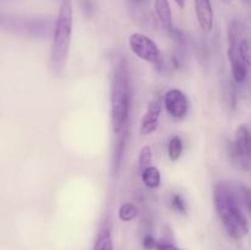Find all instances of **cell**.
<instances>
[{
    "label": "cell",
    "instance_id": "obj_15",
    "mask_svg": "<svg viewBox=\"0 0 251 250\" xmlns=\"http://www.w3.org/2000/svg\"><path fill=\"white\" fill-rule=\"evenodd\" d=\"M230 65H232V75L235 82L238 83L244 82V81L247 80L249 66H247L243 63H232Z\"/></svg>",
    "mask_w": 251,
    "mask_h": 250
},
{
    "label": "cell",
    "instance_id": "obj_20",
    "mask_svg": "<svg viewBox=\"0 0 251 250\" xmlns=\"http://www.w3.org/2000/svg\"><path fill=\"white\" fill-rule=\"evenodd\" d=\"M174 1L176 2V5H178L180 9H184V6H185V1L186 0H174Z\"/></svg>",
    "mask_w": 251,
    "mask_h": 250
},
{
    "label": "cell",
    "instance_id": "obj_1",
    "mask_svg": "<svg viewBox=\"0 0 251 250\" xmlns=\"http://www.w3.org/2000/svg\"><path fill=\"white\" fill-rule=\"evenodd\" d=\"M213 202L226 232L232 239L240 240L249 233V221L244 212L250 211V193L243 185L218 183L213 186Z\"/></svg>",
    "mask_w": 251,
    "mask_h": 250
},
{
    "label": "cell",
    "instance_id": "obj_3",
    "mask_svg": "<svg viewBox=\"0 0 251 250\" xmlns=\"http://www.w3.org/2000/svg\"><path fill=\"white\" fill-rule=\"evenodd\" d=\"M130 81L126 64L120 60L115 66L110 92V118L114 134H119L126 124L130 110Z\"/></svg>",
    "mask_w": 251,
    "mask_h": 250
},
{
    "label": "cell",
    "instance_id": "obj_17",
    "mask_svg": "<svg viewBox=\"0 0 251 250\" xmlns=\"http://www.w3.org/2000/svg\"><path fill=\"white\" fill-rule=\"evenodd\" d=\"M172 205H173L174 210L183 213L186 212V207H185V203H184L183 198H181L180 195H178V194H176V195L172 198Z\"/></svg>",
    "mask_w": 251,
    "mask_h": 250
},
{
    "label": "cell",
    "instance_id": "obj_12",
    "mask_svg": "<svg viewBox=\"0 0 251 250\" xmlns=\"http://www.w3.org/2000/svg\"><path fill=\"white\" fill-rule=\"evenodd\" d=\"M93 250H114V248H113L112 234H110L109 228L104 227L100 230L97 238H96Z\"/></svg>",
    "mask_w": 251,
    "mask_h": 250
},
{
    "label": "cell",
    "instance_id": "obj_14",
    "mask_svg": "<svg viewBox=\"0 0 251 250\" xmlns=\"http://www.w3.org/2000/svg\"><path fill=\"white\" fill-rule=\"evenodd\" d=\"M183 153V142L180 137L174 136L172 137L168 144V156L171 161H178Z\"/></svg>",
    "mask_w": 251,
    "mask_h": 250
},
{
    "label": "cell",
    "instance_id": "obj_8",
    "mask_svg": "<svg viewBox=\"0 0 251 250\" xmlns=\"http://www.w3.org/2000/svg\"><path fill=\"white\" fill-rule=\"evenodd\" d=\"M162 104L159 100H152L147 107L146 113L144 114L140 124V134L150 135L156 131L158 126L159 114H161Z\"/></svg>",
    "mask_w": 251,
    "mask_h": 250
},
{
    "label": "cell",
    "instance_id": "obj_4",
    "mask_svg": "<svg viewBox=\"0 0 251 250\" xmlns=\"http://www.w3.org/2000/svg\"><path fill=\"white\" fill-rule=\"evenodd\" d=\"M129 46L132 53L141 60L159 66L162 64V53L158 46L150 37L142 33H132L129 38Z\"/></svg>",
    "mask_w": 251,
    "mask_h": 250
},
{
    "label": "cell",
    "instance_id": "obj_6",
    "mask_svg": "<svg viewBox=\"0 0 251 250\" xmlns=\"http://www.w3.org/2000/svg\"><path fill=\"white\" fill-rule=\"evenodd\" d=\"M163 104L167 113L176 119H181L185 117L189 109V102L185 93L178 88L167 91L163 98Z\"/></svg>",
    "mask_w": 251,
    "mask_h": 250
},
{
    "label": "cell",
    "instance_id": "obj_11",
    "mask_svg": "<svg viewBox=\"0 0 251 250\" xmlns=\"http://www.w3.org/2000/svg\"><path fill=\"white\" fill-rule=\"evenodd\" d=\"M141 179L147 188L156 189L161 184V173L157 167L149 166L141 171Z\"/></svg>",
    "mask_w": 251,
    "mask_h": 250
},
{
    "label": "cell",
    "instance_id": "obj_13",
    "mask_svg": "<svg viewBox=\"0 0 251 250\" xmlns=\"http://www.w3.org/2000/svg\"><path fill=\"white\" fill-rule=\"evenodd\" d=\"M137 215H139V208L131 202L123 203L119 207V211H118V216H119L120 221H123V222H130L134 218H136Z\"/></svg>",
    "mask_w": 251,
    "mask_h": 250
},
{
    "label": "cell",
    "instance_id": "obj_9",
    "mask_svg": "<svg viewBox=\"0 0 251 250\" xmlns=\"http://www.w3.org/2000/svg\"><path fill=\"white\" fill-rule=\"evenodd\" d=\"M127 1H129V7L132 17L137 22L142 25H146L152 21L154 22L151 10H150V1L151 0H127Z\"/></svg>",
    "mask_w": 251,
    "mask_h": 250
},
{
    "label": "cell",
    "instance_id": "obj_10",
    "mask_svg": "<svg viewBox=\"0 0 251 250\" xmlns=\"http://www.w3.org/2000/svg\"><path fill=\"white\" fill-rule=\"evenodd\" d=\"M153 7L157 19L159 20L162 26L171 31L173 28V15H172L171 4L168 0H154Z\"/></svg>",
    "mask_w": 251,
    "mask_h": 250
},
{
    "label": "cell",
    "instance_id": "obj_19",
    "mask_svg": "<svg viewBox=\"0 0 251 250\" xmlns=\"http://www.w3.org/2000/svg\"><path fill=\"white\" fill-rule=\"evenodd\" d=\"M156 250H181L180 248H178L176 245L172 244L168 242H159L157 243Z\"/></svg>",
    "mask_w": 251,
    "mask_h": 250
},
{
    "label": "cell",
    "instance_id": "obj_5",
    "mask_svg": "<svg viewBox=\"0 0 251 250\" xmlns=\"http://www.w3.org/2000/svg\"><path fill=\"white\" fill-rule=\"evenodd\" d=\"M250 146L249 129L245 125H240L235 131L232 152L235 161L245 169H249L250 166Z\"/></svg>",
    "mask_w": 251,
    "mask_h": 250
},
{
    "label": "cell",
    "instance_id": "obj_7",
    "mask_svg": "<svg viewBox=\"0 0 251 250\" xmlns=\"http://www.w3.org/2000/svg\"><path fill=\"white\" fill-rule=\"evenodd\" d=\"M194 5H195L196 19L201 31L208 33L212 31L213 21H215V12L211 0H194Z\"/></svg>",
    "mask_w": 251,
    "mask_h": 250
},
{
    "label": "cell",
    "instance_id": "obj_16",
    "mask_svg": "<svg viewBox=\"0 0 251 250\" xmlns=\"http://www.w3.org/2000/svg\"><path fill=\"white\" fill-rule=\"evenodd\" d=\"M152 162V151L151 147L150 146H144L141 150H140V154H139V166L140 169H144L146 167L151 166Z\"/></svg>",
    "mask_w": 251,
    "mask_h": 250
},
{
    "label": "cell",
    "instance_id": "obj_18",
    "mask_svg": "<svg viewBox=\"0 0 251 250\" xmlns=\"http://www.w3.org/2000/svg\"><path fill=\"white\" fill-rule=\"evenodd\" d=\"M142 247L145 248L146 250H153L156 249L157 247V242L154 239V237L152 234H146L142 239Z\"/></svg>",
    "mask_w": 251,
    "mask_h": 250
},
{
    "label": "cell",
    "instance_id": "obj_2",
    "mask_svg": "<svg viewBox=\"0 0 251 250\" xmlns=\"http://www.w3.org/2000/svg\"><path fill=\"white\" fill-rule=\"evenodd\" d=\"M73 32V1L63 0L56 17L53 42L50 48V69L54 74H60L68 61Z\"/></svg>",
    "mask_w": 251,
    "mask_h": 250
}]
</instances>
